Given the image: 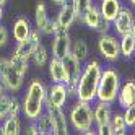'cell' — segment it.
<instances>
[{
  "label": "cell",
  "mask_w": 135,
  "mask_h": 135,
  "mask_svg": "<svg viewBox=\"0 0 135 135\" xmlns=\"http://www.w3.org/2000/svg\"><path fill=\"white\" fill-rule=\"evenodd\" d=\"M133 21H135V10H133L132 7H125L124 5L120 8V12L117 13V16L111 21L114 34H117V36L129 34L132 31Z\"/></svg>",
  "instance_id": "cell-9"
},
{
  "label": "cell",
  "mask_w": 135,
  "mask_h": 135,
  "mask_svg": "<svg viewBox=\"0 0 135 135\" xmlns=\"http://www.w3.org/2000/svg\"><path fill=\"white\" fill-rule=\"evenodd\" d=\"M51 2H52L54 5H57V7H60V5H64V3H67V2H70V0H51Z\"/></svg>",
  "instance_id": "cell-36"
},
{
  "label": "cell",
  "mask_w": 135,
  "mask_h": 135,
  "mask_svg": "<svg viewBox=\"0 0 135 135\" xmlns=\"http://www.w3.org/2000/svg\"><path fill=\"white\" fill-rule=\"evenodd\" d=\"M72 52L78 57L81 62H86L90 59V47L85 39H75L72 41Z\"/></svg>",
  "instance_id": "cell-25"
},
{
  "label": "cell",
  "mask_w": 135,
  "mask_h": 135,
  "mask_svg": "<svg viewBox=\"0 0 135 135\" xmlns=\"http://www.w3.org/2000/svg\"><path fill=\"white\" fill-rule=\"evenodd\" d=\"M132 133H133V135H135V127H133V129H132Z\"/></svg>",
  "instance_id": "cell-42"
},
{
  "label": "cell",
  "mask_w": 135,
  "mask_h": 135,
  "mask_svg": "<svg viewBox=\"0 0 135 135\" xmlns=\"http://www.w3.org/2000/svg\"><path fill=\"white\" fill-rule=\"evenodd\" d=\"M49 59H51V52L49 49L41 42L39 46L36 47V51L33 52L31 55V62L34 64V67H37V69H44V67H47V64H49Z\"/></svg>",
  "instance_id": "cell-23"
},
{
  "label": "cell",
  "mask_w": 135,
  "mask_h": 135,
  "mask_svg": "<svg viewBox=\"0 0 135 135\" xmlns=\"http://www.w3.org/2000/svg\"><path fill=\"white\" fill-rule=\"evenodd\" d=\"M8 42H10V33H8V30L0 23V49L7 47Z\"/></svg>",
  "instance_id": "cell-31"
},
{
  "label": "cell",
  "mask_w": 135,
  "mask_h": 135,
  "mask_svg": "<svg viewBox=\"0 0 135 135\" xmlns=\"http://www.w3.org/2000/svg\"><path fill=\"white\" fill-rule=\"evenodd\" d=\"M72 36H70V30L65 28H59L55 31V34L52 36L51 41V55L55 59H64L65 54H69L72 51Z\"/></svg>",
  "instance_id": "cell-8"
},
{
  "label": "cell",
  "mask_w": 135,
  "mask_h": 135,
  "mask_svg": "<svg viewBox=\"0 0 135 135\" xmlns=\"http://www.w3.org/2000/svg\"><path fill=\"white\" fill-rule=\"evenodd\" d=\"M3 93H7V91H5V88H3V85H2V81H0V94H3Z\"/></svg>",
  "instance_id": "cell-39"
},
{
  "label": "cell",
  "mask_w": 135,
  "mask_h": 135,
  "mask_svg": "<svg viewBox=\"0 0 135 135\" xmlns=\"http://www.w3.org/2000/svg\"><path fill=\"white\" fill-rule=\"evenodd\" d=\"M42 42V33L37 30V28H33L31 36L28 37L26 41L23 42H15V47L12 51L13 57H18V59H23V60H30L31 62V55L36 51V47Z\"/></svg>",
  "instance_id": "cell-7"
},
{
  "label": "cell",
  "mask_w": 135,
  "mask_h": 135,
  "mask_svg": "<svg viewBox=\"0 0 135 135\" xmlns=\"http://www.w3.org/2000/svg\"><path fill=\"white\" fill-rule=\"evenodd\" d=\"M26 135H39V129H37L36 120H28V125L25 127Z\"/></svg>",
  "instance_id": "cell-33"
},
{
  "label": "cell",
  "mask_w": 135,
  "mask_h": 135,
  "mask_svg": "<svg viewBox=\"0 0 135 135\" xmlns=\"http://www.w3.org/2000/svg\"><path fill=\"white\" fill-rule=\"evenodd\" d=\"M133 59H135V54H133Z\"/></svg>",
  "instance_id": "cell-43"
},
{
  "label": "cell",
  "mask_w": 135,
  "mask_h": 135,
  "mask_svg": "<svg viewBox=\"0 0 135 135\" xmlns=\"http://www.w3.org/2000/svg\"><path fill=\"white\" fill-rule=\"evenodd\" d=\"M3 16H5V7H3V5H0V23H2Z\"/></svg>",
  "instance_id": "cell-37"
},
{
  "label": "cell",
  "mask_w": 135,
  "mask_h": 135,
  "mask_svg": "<svg viewBox=\"0 0 135 135\" xmlns=\"http://www.w3.org/2000/svg\"><path fill=\"white\" fill-rule=\"evenodd\" d=\"M101 72H103V67L99 60L88 59L86 62H83V70L78 78V86H76V99H81L86 103L96 101Z\"/></svg>",
  "instance_id": "cell-2"
},
{
  "label": "cell",
  "mask_w": 135,
  "mask_h": 135,
  "mask_svg": "<svg viewBox=\"0 0 135 135\" xmlns=\"http://www.w3.org/2000/svg\"><path fill=\"white\" fill-rule=\"evenodd\" d=\"M98 34H104V33H111L112 31V25H111V21H108V20H104V18H101V21H99V25H98V28L94 30Z\"/></svg>",
  "instance_id": "cell-32"
},
{
  "label": "cell",
  "mask_w": 135,
  "mask_h": 135,
  "mask_svg": "<svg viewBox=\"0 0 135 135\" xmlns=\"http://www.w3.org/2000/svg\"><path fill=\"white\" fill-rule=\"evenodd\" d=\"M67 117H69V122H70V129H73L78 133H85L88 129L94 127L93 103H86L75 98V101L67 111Z\"/></svg>",
  "instance_id": "cell-4"
},
{
  "label": "cell",
  "mask_w": 135,
  "mask_h": 135,
  "mask_svg": "<svg viewBox=\"0 0 135 135\" xmlns=\"http://www.w3.org/2000/svg\"><path fill=\"white\" fill-rule=\"evenodd\" d=\"M133 103H135V78H127L120 85L115 104L119 106V109H124Z\"/></svg>",
  "instance_id": "cell-14"
},
{
  "label": "cell",
  "mask_w": 135,
  "mask_h": 135,
  "mask_svg": "<svg viewBox=\"0 0 135 135\" xmlns=\"http://www.w3.org/2000/svg\"><path fill=\"white\" fill-rule=\"evenodd\" d=\"M101 13H99V8H98V3H93L88 10H86L81 16V25H85L88 30L94 31L96 28H98L99 21H101Z\"/></svg>",
  "instance_id": "cell-20"
},
{
  "label": "cell",
  "mask_w": 135,
  "mask_h": 135,
  "mask_svg": "<svg viewBox=\"0 0 135 135\" xmlns=\"http://www.w3.org/2000/svg\"><path fill=\"white\" fill-rule=\"evenodd\" d=\"M36 124H37V129H39V135H52L54 133L52 119H51V115L47 114L46 111L36 119Z\"/></svg>",
  "instance_id": "cell-26"
},
{
  "label": "cell",
  "mask_w": 135,
  "mask_h": 135,
  "mask_svg": "<svg viewBox=\"0 0 135 135\" xmlns=\"http://www.w3.org/2000/svg\"><path fill=\"white\" fill-rule=\"evenodd\" d=\"M127 3H129V7H132L135 10V0H127Z\"/></svg>",
  "instance_id": "cell-38"
},
{
  "label": "cell",
  "mask_w": 135,
  "mask_h": 135,
  "mask_svg": "<svg viewBox=\"0 0 135 135\" xmlns=\"http://www.w3.org/2000/svg\"><path fill=\"white\" fill-rule=\"evenodd\" d=\"M109 124H111V129H112V135H117V133L124 135V133H127V130H129L127 124H125V120H124V115L119 111H114Z\"/></svg>",
  "instance_id": "cell-24"
},
{
  "label": "cell",
  "mask_w": 135,
  "mask_h": 135,
  "mask_svg": "<svg viewBox=\"0 0 135 135\" xmlns=\"http://www.w3.org/2000/svg\"><path fill=\"white\" fill-rule=\"evenodd\" d=\"M130 34L135 37V21H133V26H132V31H130Z\"/></svg>",
  "instance_id": "cell-40"
},
{
  "label": "cell",
  "mask_w": 135,
  "mask_h": 135,
  "mask_svg": "<svg viewBox=\"0 0 135 135\" xmlns=\"http://www.w3.org/2000/svg\"><path fill=\"white\" fill-rule=\"evenodd\" d=\"M46 112L51 115L54 124V135H67L70 133V122L64 108H46Z\"/></svg>",
  "instance_id": "cell-11"
},
{
  "label": "cell",
  "mask_w": 135,
  "mask_h": 135,
  "mask_svg": "<svg viewBox=\"0 0 135 135\" xmlns=\"http://www.w3.org/2000/svg\"><path fill=\"white\" fill-rule=\"evenodd\" d=\"M70 96L67 93L65 83H51L47 86V98H46V108H65Z\"/></svg>",
  "instance_id": "cell-10"
},
{
  "label": "cell",
  "mask_w": 135,
  "mask_h": 135,
  "mask_svg": "<svg viewBox=\"0 0 135 135\" xmlns=\"http://www.w3.org/2000/svg\"><path fill=\"white\" fill-rule=\"evenodd\" d=\"M119 46H120V57L122 59H132L135 54V37L129 33L119 36Z\"/></svg>",
  "instance_id": "cell-22"
},
{
  "label": "cell",
  "mask_w": 135,
  "mask_h": 135,
  "mask_svg": "<svg viewBox=\"0 0 135 135\" xmlns=\"http://www.w3.org/2000/svg\"><path fill=\"white\" fill-rule=\"evenodd\" d=\"M120 85H122V78H120L119 70L115 69V67H112V64H109V67H104L103 72H101L96 99L115 104L119 90H120Z\"/></svg>",
  "instance_id": "cell-3"
},
{
  "label": "cell",
  "mask_w": 135,
  "mask_h": 135,
  "mask_svg": "<svg viewBox=\"0 0 135 135\" xmlns=\"http://www.w3.org/2000/svg\"><path fill=\"white\" fill-rule=\"evenodd\" d=\"M59 28H60V26H59V23H57V20H55V18H51L49 23H47V26L42 30V36H51V37H52Z\"/></svg>",
  "instance_id": "cell-30"
},
{
  "label": "cell",
  "mask_w": 135,
  "mask_h": 135,
  "mask_svg": "<svg viewBox=\"0 0 135 135\" xmlns=\"http://www.w3.org/2000/svg\"><path fill=\"white\" fill-rule=\"evenodd\" d=\"M47 73H49L51 83H65V85H67V81H69L62 59L51 57V59H49V64H47Z\"/></svg>",
  "instance_id": "cell-17"
},
{
  "label": "cell",
  "mask_w": 135,
  "mask_h": 135,
  "mask_svg": "<svg viewBox=\"0 0 135 135\" xmlns=\"http://www.w3.org/2000/svg\"><path fill=\"white\" fill-rule=\"evenodd\" d=\"M12 99H13V94H12V93H3V94H0V124H2L3 119L8 115Z\"/></svg>",
  "instance_id": "cell-28"
},
{
  "label": "cell",
  "mask_w": 135,
  "mask_h": 135,
  "mask_svg": "<svg viewBox=\"0 0 135 135\" xmlns=\"http://www.w3.org/2000/svg\"><path fill=\"white\" fill-rule=\"evenodd\" d=\"M96 129V133L98 135H112V129H111V124H104V125H98Z\"/></svg>",
  "instance_id": "cell-35"
},
{
  "label": "cell",
  "mask_w": 135,
  "mask_h": 135,
  "mask_svg": "<svg viewBox=\"0 0 135 135\" xmlns=\"http://www.w3.org/2000/svg\"><path fill=\"white\" fill-rule=\"evenodd\" d=\"M70 2H72V5H73V8H75L76 21L81 23V16H83V13L94 3V0H70Z\"/></svg>",
  "instance_id": "cell-27"
},
{
  "label": "cell",
  "mask_w": 135,
  "mask_h": 135,
  "mask_svg": "<svg viewBox=\"0 0 135 135\" xmlns=\"http://www.w3.org/2000/svg\"><path fill=\"white\" fill-rule=\"evenodd\" d=\"M47 86L39 78H33L26 86L21 99V115L26 120H36L46 111Z\"/></svg>",
  "instance_id": "cell-1"
},
{
  "label": "cell",
  "mask_w": 135,
  "mask_h": 135,
  "mask_svg": "<svg viewBox=\"0 0 135 135\" xmlns=\"http://www.w3.org/2000/svg\"><path fill=\"white\" fill-rule=\"evenodd\" d=\"M124 7L122 0H99L98 2V8H99V13L104 20L112 21L117 13L120 12V8Z\"/></svg>",
  "instance_id": "cell-18"
},
{
  "label": "cell",
  "mask_w": 135,
  "mask_h": 135,
  "mask_svg": "<svg viewBox=\"0 0 135 135\" xmlns=\"http://www.w3.org/2000/svg\"><path fill=\"white\" fill-rule=\"evenodd\" d=\"M65 86H67V93H69L70 99H75L76 98V86H78V81H69Z\"/></svg>",
  "instance_id": "cell-34"
},
{
  "label": "cell",
  "mask_w": 135,
  "mask_h": 135,
  "mask_svg": "<svg viewBox=\"0 0 135 135\" xmlns=\"http://www.w3.org/2000/svg\"><path fill=\"white\" fill-rule=\"evenodd\" d=\"M25 76L26 73L21 69H18L10 57L0 55V81L7 93L15 94L21 91L25 86Z\"/></svg>",
  "instance_id": "cell-5"
},
{
  "label": "cell",
  "mask_w": 135,
  "mask_h": 135,
  "mask_svg": "<svg viewBox=\"0 0 135 135\" xmlns=\"http://www.w3.org/2000/svg\"><path fill=\"white\" fill-rule=\"evenodd\" d=\"M96 49H98L99 55L108 64H115L122 59L120 57V46H119V36L114 34V33L98 34Z\"/></svg>",
  "instance_id": "cell-6"
},
{
  "label": "cell",
  "mask_w": 135,
  "mask_h": 135,
  "mask_svg": "<svg viewBox=\"0 0 135 135\" xmlns=\"http://www.w3.org/2000/svg\"><path fill=\"white\" fill-rule=\"evenodd\" d=\"M112 106L114 104H111V103H104V101H98V99L93 103L94 127L111 122V117H112V114H114V108H112Z\"/></svg>",
  "instance_id": "cell-12"
},
{
  "label": "cell",
  "mask_w": 135,
  "mask_h": 135,
  "mask_svg": "<svg viewBox=\"0 0 135 135\" xmlns=\"http://www.w3.org/2000/svg\"><path fill=\"white\" fill-rule=\"evenodd\" d=\"M21 115H7L0 124V133L2 135H18L21 133Z\"/></svg>",
  "instance_id": "cell-19"
},
{
  "label": "cell",
  "mask_w": 135,
  "mask_h": 135,
  "mask_svg": "<svg viewBox=\"0 0 135 135\" xmlns=\"http://www.w3.org/2000/svg\"><path fill=\"white\" fill-rule=\"evenodd\" d=\"M33 23L30 18L26 16H18L16 20L13 21V28H12V36H13V41L15 42H23L26 41L28 37L31 36L33 31Z\"/></svg>",
  "instance_id": "cell-13"
},
{
  "label": "cell",
  "mask_w": 135,
  "mask_h": 135,
  "mask_svg": "<svg viewBox=\"0 0 135 135\" xmlns=\"http://www.w3.org/2000/svg\"><path fill=\"white\" fill-rule=\"evenodd\" d=\"M7 3H8V0H0V5H3V7H5Z\"/></svg>",
  "instance_id": "cell-41"
},
{
  "label": "cell",
  "mask_w": 135,
  "mask_h": 135,
  "mask_svg": "<svg viewBox=\"0 0 135 135\" xmlns=\"http://www.w3.org/2000/svg\"><path fill=\"white\" fill-rule=\"evenodd\" d=\"M122 115H124V120L127 124L129 129H133L135 127V103L127 106V108L122 109Z\"/></svg>",
  "instance_id": "cell-29"
},
{
  "label": "cell",
  "mask_w": 135,
  "mask_h": 135,
  "mask_svg": "<svg viewBox=\"0 0 135 135\" xmlns=\"http://www.w3.org/2000/svg\"><path fill=\"white\" fill-rule=\"evenodd\" d=\"M55 20L59 23V26L65 28V30H70V28L76 23V13H75V8H73L72 2H67V3L59 7V12H57Z\"/></svg>",
  "instance_id": "cell-16"
},
{
  "label": "cell",
  "mask_w": 135,
  "mask_h": 135,
  "mask_svg": "<svg viewBox=\"0 0 135 135\" xmlns=\"http://www.w3.org/2000/svg\"><path fill=\"white\" fill-rule=\"evenodd\" d=\"M62 62H64V67H65V72H67V78H69V81H78L80 75H81V70H83V62L72 51L69 54H65V57L62 59ZM69 81H67V83H69Z\"/></svg>",
  "instance_id": "cell-15"
},
{
  "label": "cell",
  "mask_w": 135,
  "mask_h": 135,
  "mask_svg": "<svg viewBox=\"0 0 135 135\" xmlns=\"http://www.w3.org/2000/svg\"><path fill=\"white\" fill-rule=\"evenodd\" d=\"M51 16H49V12H47V7L44 2H37L36 7H34V28H37L41 33L42 30L47 26Z\"/></svg>",
  "instance_id": "cell-21"
}]
</instances>
